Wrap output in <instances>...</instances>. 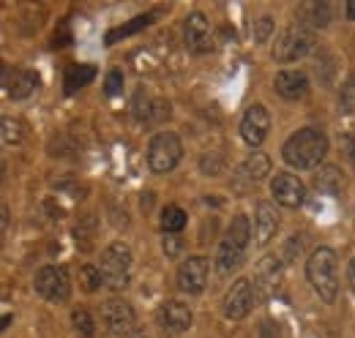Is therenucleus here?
<instances>
[{
  "instance_id": "nucleus-1",
  "label": "nucleus",
  "mask_w": 355,
  "mask_h": 338,
  "mask_svg": "<svg viewBox=\"0 0 355 338\" xmlns=\"http://www.w3.org/2000/svg\"><path fill=\"white\" fill-rule=\"evenodd\" d=\"M328 156V136L320 128H301L282 145V159L293 169H314Z\"/></svg>"
},
{
  "instance_id": "nucleus-2",
  "label": "nucleus",
  "mask_w": 355,
  "mask_h": 338,
  "mask_svg": "<svg viewBox=\"0 0 355 338\" xmlns=\"http://www.w3.org/2000/svg\"><path fill=\"white\" fill-rule=\"evenodd\" d=\"M306 278L311 290L320 295V300L334 303L339 295V265H336V251L328 246L314 249L306 259Z\"/></svg>"
},
{
  "instance_id": "nucleus-3",
  "label": "nucleus",
  "mask_w": 355,
  "mask_h": 338,
  "mask_svg": "<svg viewBox=\"0 0 355 338\" xmlns=\"http://www.w3.org/2000/svg\"><path fill=\"white\" fill-rule=\"evenodd\" d=\"M249 243H252V221H249L243 213H238V215L230 221L222 243H219V254H216L219 273L227 276V273H232L235 267H241L243 259H246V251H249Z\"/></svg>"
},
{
  "instance_id": "nucleus-4",
  "label": "nucleus",
  "mask_w": 355,
  "mask_h": 338,
  "mask_svg": "<svg viewBox=\"0 0 355 338\" xmlns=\"http://www.w3.org/2000/svg\"><path fill=\"white\" fill-rule=\"evenodd\" d=\"M132 265H134V256H132V249L126 243H121V240L118 243H110L101 251V262H98L104 287H110L112 292L126 290L129 281H132Z\"/></svg>"
},
{
  "instance_id": "nucleus-5",
  "label": "nucleus",
  "mask_w": 355,
  "mask_h": 338,
  "mask_svg": "<svg viewBox=\"0 0 355 338\" xmlns=\"http://www.w3.org/2000/svg\"><path fill=\"white\" fill-rule=\"evenodd\" d=\"M311 46H314V33L306 25L295 22V25H287L279 33V39H276L273 49H270V57L276 63H295V60L309 55Z\"/></svg>"
},
{
  "instance_id": "nucleus-6",
  "label": "nucleus",
  "mask_w": 355,
  "mask_h": 338,
  "mask_svg": "<svg viewBox=\"0 0 355 338\" xmlns=\"http://www.w3.org/2000/svg\"><path fill=\"white\" fill-rule=\"evenodd\" d=\"M183 159V145L178 139V134L173 131H162L150 139L148 145V167L153 169L156 175L173 172Z\"/></svg>"
},
{
  "instance_id": "nucleus-7",
  "label": "nucleus",
  "mask_w": 355,
  "mask_h": 338,
  "mask_svg": "<svg viewBox=\"0 0 355 338\" xmlns=\"http://www.w3.org/2000/svg\"><path fill=\"white\" fill-rule=\"evenodd\" d=\"M101 322L112 336L129 338L137 325V314H134L132 303H126L123 297H110L101 305Z\"/></svg>"
},
{
  "instance_id": "nucleus-8",
  "label": "nucleus",
  "mask_w": 355,
  "mask_h": 338,
  "mask_svg": "<svg viewBox=\"0 0 355 338\" xmlns=\"http://www.w3.org/2000/svg\"><path fill=\"white\" fill-rule=\"evenodd\" d=\"M36 292L52 303H66L71 295V281L63 265H44L36 273Z\"/></svg>"
},
{
  "instance_id": "nucleus-9",
  "label": "nucleus",
  "mask_w": 355,
  "mask_h": 338,
  "mask_svg": "<svg viewBox=\"0 0 355 338\" xmlns=\"http://www.w3.org/2000/svg\"><path fill=\"white\" fill-rule=\"evenodd\" d=\"M183 42L189 46V52H194V55H205V52H211L216 46L211 22H208V17L202 11H194V14L186 17V22H183Z\"/></svg>"
},
{
  "instance_id": "nucleus-10",
  "label": "nucleus",
  "mask_w": 355,
  "mask_h": 338,
  "mask_svg": "<svg viewBox=\"0 0 355 338\" xmlns=\"http://www.w3.org/2000/svg\"><path fill=\"white\" fill-rule=\"evenodd\" d=\"M270 197L282 208L295 211V208H301L306 202V186L293 172H276V177L270 180Z\"/></svg>"
},
{
  "instance_id": "nucleus-11",
  "label": "nucleus",
  "mask_w": 355,
  "mask_h": 338,
  "mask_svg": "<svg viewBox=\"0 0 355 338\" xmlns=\"http://www.w3.org/2000/svg\"><path fill=\"white\" fill-rule=\"evenodd\" d=\"M208 270H211V262L205 256H189L178 267V290L189 295H202L208 284Z\"/></svg>"
},
{
  "instance_id": "nucleus-12",
  "label": "nucleus",
  "mask_w": 355,
  "mask_h": 338,
  "mask_svg": "<svg viewBox=\"0 0 355 338\" xmlns=\"http://www.w3.org/2000/svg\"><path fill=\"white\" fill-rule=\"evenodd\" d=\"M252 305H254V290H252V281L249 278H238L230 290H227V295H224V317L227 319H246L249 317V311H252Z\"/></svg>"
},
{
  "instance_id": "nucleus-13",
  "label": "nucleus",
  "mask_w": 355,
  "mask_h": 338,
  "mask_svg": "<svg viewBox=\"0 0 355 338\" xmlns=\"http://www.w3.org/2000/svg\"><path fill=\"white\" fill-rule=\"evenodd\" d=\"M270 131V115L263 104H252L246 112H243V121H241V139L252 148L263 145Z\"/></svg>"
},
{
  "instance_id": "nucleus-14",
  "label": "nucleus",
  "mask_w": 355,
  "mask_h": 338,
  "mask_svg": "<svg viewBox=\"0 0 355 338\" xmlns=\"http://www.w3.org/2000/svg\"><path fill=\"white\" fill-rule=\"evenodd\" d=\"M39 84H42L39 74L31 71V69H6L3 71V90L14 101H22V98L33 96Z\"/></svg>"
},
{
  "instance_id": "nucleus-15",
  "label": "nucleus",
  "mask_w": 355,
  "mask_h": 338,
  "mask_svg": "<svg viewBox=\"0 0 355 338\" xmlns=\"http://www.w3.org/2000/svg\"><path fill=\"white\" fill-rule=\"evenodd\" d=\"M156 319H159L162 330H167V333H186L191 328V322H194L191 308L186 303H180V300H164L159 305Z\"/></svg>"
},
{
  "instance_id": "nucleus-16",
  "label": "nucleus",
  "mask_w": 355,
  "mask_h": 338,
  "mask_svg": "<svg viewBox=\"0 0 355 338\" xmlns=\"http://www.w3.org/2000/svg\"><path fill=\"white\" fill-rule=\"evenodd\" d=\"M279 211L276 205H270L268 199L257 202V213H254V235H257V246H268L276 232H279Z\"/></svg>"
},
{
  "instance_id": "nucleus-17",
  "label": "nucleus",
  "mask_w": 355,
  "mask_h": 338,
  "mask_svg": "<svg viewBox=\"0 0 355 338\" xmlns=\"http://www.w3.org/2000/svg\"><path fill=\"white\" fill-rule=\"evenodd\" d=\"M273 87L287 101H304L309 96V77L304 71H279Z\"/></svg>"
},
{
  "instance_id": "nucleus-18",
  "label": "nucleus",
  "mask_w": 355,
  "mask_h": 338,
  "mask_svg": "<svg viewBox=\"0 0 355 338\" xmlns=\"http://www.w3.org/2000/svg\"><path fill=\"white\" fill-rule=\"evenodd\" d=\"M134 112H137L139 121L153 123V121H162L164 115H170V104H164V101H153V98L145 93V87H139L137 96H134Z\"/></svg>"
},
{
  "instance_id": "nucleus-19",
  "label": "nucleus",
  "mask_w": 355,
  "mask_h": 338,
  "mask_svg": "<svg viewBox=\"0 0 355 338\" xmlns=\"http://www.w3.org/2000/svg\"><path fill=\"white\" fill-rule=\"evenodd\" d=\"M279 281H282V262L276 256H266L257 267V276H254V287L263 290V295H270L273 290H279Z\"/></svg>"
},
{
  "instance_id": "nucleus-20",
  "label": "nucleus",
  "mask_w": 355,
  "mask_h": 338,
  "mask_svg": "<svg viewBox=\"0 0 355 338\" xmlns=\"http://www.w3.org/2000/svg\"><path fill=\"white\" fill-rule=\"evenodd\" d=\"M268 172H270V159H268L266 153H252L238 167V175L246 177V180H252V183H260L263 177H268Z\"/></svg>"
},
{
  "instance_id": "nucleus-21",
  "label": "nucleus",
  "mask_w": 355,
  "mask_h": 338,
  "mask_svg": "<svg viewBox=\"0 0 355 338\" xmlns=\"http://www.w3.org/2000/svg\"><path fill=\"white\" fill-rule=\"evenodd\" d=\"M314 188L320 194H339L342 191V172L336 167H322L314 177Z\"/></svg>"
},
{
  "instance_id": "nucleus-22",
  "label": "nucleus",
  "mask_w": 355,
  "mask_h": 338,
  "mask_svg": "<svg viewBox=\"0 0 355 338\" xmlns=\"http://www.w3.org/2000/svg\"><path fill=\"white\" fill-rule=\"evenodd\" d=\"M328 22H331V11H328V6H320V3H309V6H304V11H301V25H314V28H328Z\"/></svg>"
},
{
  "instance_id": "nucleus-23",
  "label": "nucleus",
  "mask_w": 355,
  "mask_h": 338,
  "mask_svg": "<svg viewBox=\"0 0 355 338\" xmlns=\"http://www.w3.org/2000/svg\"><path fill=\"white\" fill-rule=\"evenodd\" d=\"M96 77V69L93 66H71L66 71V93H74L80 87H85Z\"/></svg>"
},
{
  "instance_id": "nucleus-24",
  "label": "nucleus",
  "mask_w": 355,
  "mask_h": 338,
  "mask_svg": "<svg viewBox=\"0 0 355 338\" xmlns=\"http://www.w3.org/2000/svg\"><path fill=\"white\" fill-rule=\"evenodd\" d=\"M186 213H183V208H178V205H167L164 211H162V229L167 232V235H175V232H180L183 226H186Z\"/></svg>"
},
{
  "instance_id": "nucleus-25",
  "label": "nucleus",
  "mask_w": 355,
  "mask_h": 338,
  "mask_svg": "<svg viewBox=\"0 0 355 338\" xmlns=\"http://www.w3.org/2000/svg\"><path fill=\"white\" fill-rule=\"evenodd\" d=\"M153 17H156V14H142V17H134V19L129 22V25H126V28H118V30L107 33V44H115L118 39H126V36H132V33H137V30L148 28V25L153 22Z\"/></svg>"
},
{
  "instance_id": "nucleus-26",
  "label": "nucleus",
  "mask_w": 355,
  "mask_h": 338,
  "mask_svg": "<svg viewBox=\"0 0 355 338\" xmlns=\"http://www.w3.org/2000/svg\"><path fill=\"white\" fill-rule=\"evenodd\" d=\"M71 322H74V330L80 338H96V325L90 319L88 308H74L71 311Z\"/></svg>"
},
{
  "instance_id": "nucleus-27",
  "label": "nucleus",
  "mask_w": 355,
  "mask_h": 338,
  "mask_svg": "<svg viewBox=\"0 0 355 338\" xmlns=\"http://www.w3.org/2000/svg\"><path fill=\"white\" fill-rule=\"evenodd\" d=\"M25 139V126L17 118H3V142L6 145H22Z\"/></svg>"
},
{
  "instance_id": "nucleus-28",
  "label": "nucleus",
  "mask_w": 355,
  "mask_h": 338,
  "mask_svg": "<svg viewBox=\"0 0 355 338\" xmlns=\"http://www.w3.org/2000/svg\"><path fill=\"white\" fill-rule=\"evenodd\" d=\"M101 284H104V278H101V270L96 265H83L80 267V287L85 292H96Z\"/></svg>"
},
{
  "instance_id": "nucleus-29",
  "label": "nucleus",
  "mask_w": 355,
  "mask_h": 338,
  "mask_svg": "<svg viewBox=\"0 0 355 338\" xmlns=\"http://www.w3.org/2000/svg\"><path fill=\"white\" fill-rule=\"evenodd\" d=\"M339 107L345 115H355V80H347L339 93Z\"/></svg>"
},
{
  "instance_id": "nucleus-30",
  "label": "nucleus",
  "mask_w": 355,
  "mask_h": 338,
  "mask_svg": "<svg viewBox=\"0 0 355 338\" xmlns=\"http://www.w3.org/2000/svg\"><path fill=\"white\" fill-rule=\"evenodd\" d=\"M200 169L205 172V175H219L224 169V156H219V153H205L202 159H200Z\"/></svg>"
},
{
  "instance_id": "nucleus-31",
  "label": "nucleus",
  "mask_w": 355,
  "mask_h": 338,
  "mask_svg": "<svg viewBox=\"0 0 355 338\" xmlns=\"http://www.w3.org/2000/svg\"><path fill=\"white\" fill-rule=\"evenodd\" d=\"M270 33H273V19H270V17H260V19L254 22V30H252L254 42H257V44H266Z\"/></svg>"
},
{
  "instance_id": "nucleus-32",
  "label": "nucleus",
  "mask_w": 355,
  "mask_h": 338,
  "mask_svg": "<svg viewBox=\"0 0 355 338\" xmlns=\"http://www.w3.org/2000/svg\"><path fill=\"white\" fill-rule=\"evenodd\" d=\"M104 90H107V96H118V93L123 90V71L112 69V71L107 74V82H104Z\"/></svg>"
},
{
  "instance_id": "nucleus-33",
  "label": "nucleus",
  "mask_w": 355,
  "mask_h": 338,
  "mask_svg": "<svg viewBox=\"0 0 355 338\" xmlns=\"http://www.w3.org/2000/svg\"><path fill=\"white\" fill-rule=\"evenodd\" d=\"M162 249H164L167 256H173V259H175L178 254L183 251V240L175 238V235H164V246H162Z\"/></svg>"
},
{
  "instance_id": "nucleus-34",
  "label": "nucleus",
  "mask_w": 355,
  "mask_h": 338,
  "mask_svg": "<svg viewBox=\"0 0 355 338\" xmlns=\"http://www.w3.org/2000/svg\"><path fill=\"white\" fill-rule=\"evenodd\" d=\"M260 336L263 338H279V325H276V322H270V319L263 322V333H260Z\"/></svg>"
},
{
  "instance_id": "nucleus-35",
  "label": "nucleus",
  "mask_w": 355,
  "mask_h": 338,
  "mask_svg": "<svg viewBox=\"0 0 355 338\" xmlns=\"http://www.w3.org/2000/svg\"><path fill=\"white\" fill-rule=\"evenodd\" d=\"M295 254H301V238H290L287 240V256L293 259Z\"/></svg>"
},
{
  "instance_id": "nucleus-36",
  "label": "nucleus",
  "mask_w": 355,
  "mask_h": 338,
  "mask_svg": "<svg viewBox=\"0 0 355 338\" xmlns=\"http://www.w3.org/2000/svg\"><path fill=\"white\" fill-rule=\"evenodd\" d=\"M347 284H350V290H353L355 295V256L350 259V265H347Z\"/></svg>"
},
{
  "instance_id": "nucleus-37",
  "label": "nucleus",
  "mask_w": 355,
  "mask_h": 338,
  "mask_svg": "<svg viewBox=\"0 0 355 338\" xmlns=\"http://www.w3.org/2000/svg\"><path fill=\"white\" fill-rule=\"evenodd\" d=\"M150 205H153V194H145L142 197V211H150Z\"/></svg>"
},
{
  "instance_id": "nucleus-38",
  "label": "nucleus",
  "mask_w": 355,
  "mask_h": 338,
  "mask_svg": "<svg viewBox=\"0 0 355 338\" xmlns=\"http://www.w3.org/2000/svg\"><path fill=\"white\" fill-rule=\"evenodd\" d=\"M347 19H355V0L347 3Z\"/></svg>"
},
{
  "instance_id": "nucleus-39",
  "label": "nucleus",
  "mask_w": 355,
  "mask_h": 338,
  "mask_svg": "<svg viewBox=\"0 0 355 338\" xmlns=\"http://www.w3.org/2000/svg\"><path fill=\"white\" fill-rule=\"evenodd\" d=\"M8 229V208H3V232Z\"/></svg>"
},
{
  "instance_id": "nucleus-40",
  "label": "nucleus",
  "mask_w": 355,
  "mask_h": 338,
  "mask_svg": "<svg viewBox=\"0 0 355 338\" xmlns=\"http://www.w3.org/2000/svg\"><path fill=\"white\" fill-rule=\"evenodd\" d=\"M129 338H145V336H142V333H137V330H134V333H132V336H129Z\"/></svg>"
}]
</instances>
